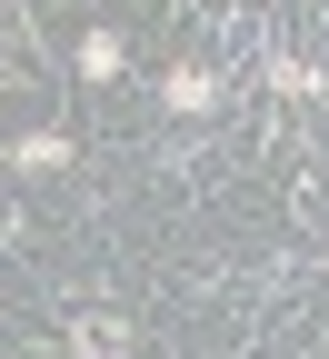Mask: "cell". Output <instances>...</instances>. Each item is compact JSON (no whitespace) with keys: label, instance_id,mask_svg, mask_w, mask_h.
I'll return each instance as SVG.
<instances>
[{"label":"cell","instance_id":"cell-2","mask_svg":"<svg viewBox=\"0 0 329 359\" xmlns=\"http://www.w3.org/2000/svg\"><path fill=\"white\" fill-rule=\"evenodd\" d=\"M210 100H220L210 70H170V110H210Z\"/></svg>","mask_w":329,"mask_h":359},{"label":"cell","instance_id":"cell-1","mask_svg":"<svg viewBox=\"0 0 329 359\" xmlns=\"http://www.w3.org/2000/svg\"><path fill=\"white\" fill-rule=\"evenodd\" d=\"M120 60H130V50H120V30H90V40H80V70H90V80H110Z\"/></svg>","mask_w":329,"mask_h":359},{"label":"cell","instance_id":"cell-3","mask_svg":"<svg viewBox=\"0 0 329 359\" xmlns=\"http://www.w3.org/2000/svg\"><path fill=\"white\" fill-rule=\"evenodd\" d=\"M80 359H120V330L110 320H80Z\"/></svg>","mask_w":329,"mask_h":359}]
</instances>
